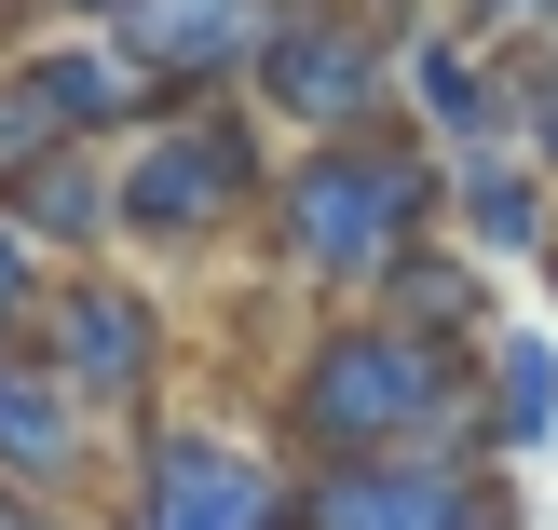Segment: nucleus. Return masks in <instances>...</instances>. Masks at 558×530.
I'll return each mask as SVG.
<instances>
[{
    "instance_id": "obj_13",
    "label": "nucleus",
    "mask_w": 558,
    "mask_h": 530,
    "mask_svg": "<svg viewBox=\"0 0 558 530\" xmlns=\"http://www.w3.org/2000/svg\"><path fill=\"white\" fill-rule=\"evenodd\" d=\"M368 313H396V326H436V341H490V326H505V272H490L463 232H423V245L396 259V286L368 299Z\"/></svg>"
},
{
    "instance_id": "obj_22",
    "label": "nucleus",
    "mask_w": 558,
    "mask_h": 530,
    "mask_svg": "<svg viewBox=\"0 0 558 530\" xmlns=\"http://www.w3.org/2000/svg\"><path fill=\"white\" fill-rule=\"evenodd\" d=\"M0 354H14V341H0Z\"/></svg>"
},
{
    "instance_id": "obj_2",
    "label": "nucleus",
    "mask_w": 558,
    "mask_h": 530,
    "mask_svg": "<svg viewBox=\"0 0 558 530\" xmlns=\"http://www.w3.org/2000/svg\"><path fill=\"white\" fill-rule=\"evenodd\" d=\"M423 232H450V150L436 136H409V123L300 136L259 205V272L314 313H368Z\"/></svg>"
},
{
    "instance_id": "obj_21",
    "label": "nucleus",
    "mask_w": 558,
    "mask_h": 530,
    "mask_svg": "<svg viewBox=\"0 0 558 530\" xmlns=\"http://www.w3.org/2000/svg\"><path fill=\"white\" fill-rule=\"evenodd\" d=\"M545 41H558V14H545Z\"/></svg>"
},
{
    "instance_id": "obj_18",
    "label": "nucleus",
    "mask_w": 558,
    "mask_h": 530,
    "mask_svg": "<svg viewBox=\"0 0 558 530\" xmlns=\"http://www.w3.org/2000/svg\"><path fill=\"white\" fill-rule=\"evenodd\" d=\"M41 27H54V0H0V69H14V54L41 41Z\"/></svg>"
},
{
    "instance_id": "obj_20",
    "label": "nucleus",
    "mask_w": 558,
    "mask_h": 530,
    "mask_svg": "<svg viewBox=\"0 0 558 530\" xmlns=\"http://www.w3.org/2000/svg\"><path fill=\"white\" fill-rule=\"evenodd\" d=\"M368 14H396V27H409V14H436V0H368Z\"/></svg>"
},
{
    "instance_id": "obj_6",
    "label": "nucleus",
    "mask_w": 558,
    "mask_h": 530,
    "mask_svg": "<svg viewBox=\"0 0 558 530\" xmlns=\"http://www.w3.org/2000/svg\"><path fill=\"white\" fill-rule=\"evenodd\" d=\"M245 109L272 136H368V123H409V27L368 14V0H287L245 69Z\"/></svg>"
},
{
    "instance_id": "obj_15",
    "label": "nucleus",
    "mask_w": 558,
    "mask_h": 530,
    "mask_svg": "<svg viewBox=\"0 0 558 530\" xmlns=\"http://www.w3.org/2000/svg\"><path fill=\"white\" fill-rule=\"evenodd\" d=\"M41 299H54V259H41V232L0 205V341H27V326H41Z\"/></svg>"
},
{
    "instance_id": "obj_16",
    "label": "nucleus",
    "mask_w": 558,
    "mask_h": 530,
    "mask_svg": "<svg viewBox=\"0 0 558 530\" xmlns=\"http://www.w3.org/2000/svg\"><path fill=\"white\" fill-rule=\"evenodd\" d=\"M505 82H518V150L558 177V41H518V54H505Z\"/></svg>"
},
{
    "instance_id": "obj_17",
    "label": "nucleus",
    "mask_w": 558,
    "mask_h": 530,
    "mask_svg": "<svg viewBox=\"0 0 558 530\" xmlns=\"http://www.w3.org/2000/svg\"><path fill=\"white\" fill-rule=\"evenodd\" d=\"M41 150H69V136H54L41 109H27V82H14V69H0V190H14L27 163H41Z\"/></svg>"
},
{
    "instance_id": "obj_14",
    "label": "nucleus",
    "mask_w": 558,
    "mask_h": 530,
    "mask_svg": "<svg viewBox=\"0 0 558 530\" xmlns=\"http://www.w3.org/2000/svg\"><path fill=\"white\" fill-rule=\"evenodd\" d=\"M477 381H490V449H505V463L558 449V326H490Z\"/></svg>"
},
{
    "instance_id": "obj_5",
    "label": "nucleus",
    "mask_w": 558,
    "mask_h": 530,
    "mask_svg": "<svg viewBox=\"0 0 558 530\" xmlns=\"http://www.w3.org/2000/svg\"><path fill=\"white\" fill-rule=\"evenodd\" d=\"M14 354H41V368L123 435V422H150V408L178 395V286L136 272V259H82V272H54L41 326H27Z\"/></svg>"
},
{
    "instance_id": "obj_9",
    "label": "nucleus",
    "mask_w": 558,
    "mask_h": 530,
    "mask_svg": "<svg viewBox=\"0 0 558 530\" xmlns=\"http://www.w3.org/2000/svg\"><path fill=\"white\" fill-rule=\"evenodd\" d=\"M14 82H27V109H41L54 136H136L163 109V82L136 69V41L123 27H82V14H54L41 41L14 54Z\"/></svg>"
},
{
    "instance_id": "obj_1",
    "label": "nucleus",
    "mask_w": 558,
    "mask_h": 530,
    "mask_svg": "<svg viewBox=\"0 0 558 530\" xmlns=\"http://www.w3.org/2000/svg\"><path fill=\"white\" fill-rule=\"evenodd\" d=\"M272 435L300 463H354V449H490V381H477V341H436V326H396V313H314L259 381Z\"/></svg>"
},
{
    "instance_id": "obj_7",
    "label": "nucleus",
    "mask_w": 558,
    "mask_h": 530,
    "mask_svg": "<svg viewBox=\"0 0 558 530\" xmlns=\"http://www.w3.org/2000/svg\"><path fill=\"white\" fill-rule=\"evenodd\" d=\"M300 530H518V463H477V449L300 463Z\"/></svg>"
},
{
    "instance_id": "obj_11",
    "label": "nucleus",
    "mask_w": 558,
    "mask_h": 530,
    "mask_svg": "<svg viewBox=\"0 0 558 530\" xmlns=\"http://www.w3.org/2000/svg\"><path fill=\"white\" fill-rule=\"evenodd\" d=\"M450 232L477 245L490 272H545V259H558V177L518 150V136L450 150Z\"/></svg>"
},
{
    "instance_id": "obj_8",
    "label": "nucleus",
    "mask_w": 558,
    "mask_h": 530,
    "mask_svg": "<svg viewBox=\"0 0 558 530\" xmlns=\"http://www.w3.org/2000/svg\"><path fill=\"white\" fill-rule=\"evenodd\" d=\"M109 463L123 435L41 368V354H0V504H41V517H96L109 504Z\"/></svg>"
},
{
    "instance_id": "obj_3",
    "label": "nucleus",
    "mask_w": 558,
    "mask_h": 530,
    "mask_svg": "<svg viewBox=\"0 0 558 530\" xmlns=\"http://www.w3.org/2000/svg\"><path fill=\"white\" fill-rule=\"evenodd\" d=\"M109 177H123V259L136 272H205L232 245H259L287 136L245 96H163L136 136H109Z\"/></svg>"
},
{
    "instance_id": "obj_19",
    "label": "nucleus",
    "mask_w": 558,
    "mask_h": 530,
    "mask_svg": "<svg viewBox=\"0 0 558 530\" xmlns=\"http://www.w3.org/2000/svg\"><path fill=\"white\" fill-rule=\"evenodd\" d=\"M0 530H96V517H41V504H0Z\"/></svg>"
},
{
    "instance_id": "obj_12",
    "label": "nucleus",
    "mask_w": 558,
    "mask_h": 530,
    "mask_svg": "<svg viewBox=\"0 0 558 530\" xmlns=\"http://www.w3.org/2000/svg\"><path fill=\"white\" fill-rule=\"evenodd\" d=\"M0 205L41 232V259L54 272H82V259H123V177H109V136H69V150H41Z\"/></svg>"
},
{
    "instance_id": "obj_10",
    "label": "nucleus",
    "mask_w": 558,
    "mask_h": 530,
    "mask_svg": "<svg viewBox=\"0 0 558 530\" xmlns=\"http://www.w3.org/2000/svg\"><path fill=\"white\" fill-rule=\"evenodd\" d=\"M409 136H436V150H490V136H518L505 41H477L450 0L409 14Z\"/></svg>"
},
{
    "instance_id": "obj_4",
    "label": "nucleus",
    "mask_w": 558,
    "mask_h": 530,
    "mask_svg": "<svg viewBox=\"0 0 558 530\" xmlns=\"http://www.w3.org/2000/svg\"><path fill=\"white\" fill-rule=\"evenodd\" d=\"M96 530H300V449L272 435V408L163 395L150 422H123Z\"/></svg>"
}]
</instances>
